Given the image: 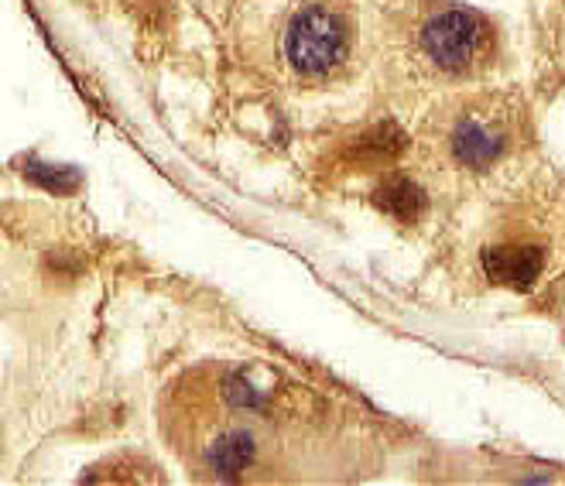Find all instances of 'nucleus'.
Returning a JSON list of instances; mask_svg holds the SVG:
<instances>
[{
  "label": "nucleus",
  "instance_id": "f03ea898",
  "mask_svg": "<svg viewBox=\"0 0 565 486\" xmlns=\"http://www.w3.org/2000/svg\"><path fill=\"white\" fill-rule=\"evenodd\" d=\"M356 24L337 0H306L281 28V62L302 83L337 79L353 58Z\"/></svg>",
  "mask_w": 565,
  "mask_h": 486
},
{
  "label": "nucleus",
  "instance_id": "7ed1b4c3",
  "mask_svg": "<svg viewBox=\"0 0 565 486\" xmlns=\"http://www.w3.org/2000/svg\"><path fill=\"white\" fill-rule=\"evenodd\" d=\"M521 110L508 96H473L443 123V154L462 172H487L514 151Z\"/></svg>",
  "mask_w": 565,
  "mask_h": 486
},
{
  "label": "nucleus",
  "instance_id": "f257e3e1",
  "mask_svg": "<svg viewBox=\"0 0 565 486\" xmlns=\"http://www.w3.org/2000/svg\"><path fill=\"white\" fill-rule=\"evenodd\" d=\"M415 62L439 79H477L497 58V28L473 8L436 4L412 28Z\"/></svg>",
  "mask_w": 565,
  "mask_h": 486
},
{
  "label": "nucleus",
  "instance_id": "20e7f679",
  "mask_svg": "<svg viewBox=\"0 0 565 486\" xmlns=\"http://www.w3.org/2000/svg\"><path fill=\"white\" fill-rule=\"evenodd\" d=\"M548 240L527 234V230H511L493 237L480 250V271L490 284L508 288V291H527L542 281L548 271Z\"/></svg>",
  "mask_w": 565,
  "mask_h": 486
},
{
  "label": "nucleus",
  "instance_id": "0eeeda50",
  "mask_svg": "<svg viewBox=\"0 0 565 486\" xmlns=\"http://www.w3.org/2000/svg\"><path fill=\"white\" fill-rule=\"evenodd\" d=\"M210 469L220 476H241L254 460V439L244 429H230L210 445Z\"/></svg>",
  "mask_w": 565,
  "mask_h": 486
},
{
  "label": "nucleus",
  "instance_id": "423d86ee",
  "mask_svg": "<svg viewBox=\"0 0 565 486\" xmlns=\"http://www.w3.org/2000/svg\"><path fill=\"white\" fill-rule=\"evenodd\" d=\"M405 144H408V138L397 131L394 123H374L371 131H363L356 138L347 161H350V165H360L363 172H381V169L394 165L397 154L405 151Z\"/></svg>",
  "mask_w": 565,
  "mask_h": 486
},
{
  "label": "nucleus",
  "instance_id": "39448f33",
  "mask_svg": "<svg viewBox=\"0 0 565 486\" xmlns=\"http://www.w3.org/2000/svg\"><path fill=\"white\" fill-rule=\"evenodd\" d=\"M374 206L402 226H412V223H422L425 209H428V199L425 192L415 179L408 175H384L374 188Z\"/></svg>",
  "mask_w": 565,
  "mask_h": 486
}]
</instances>
